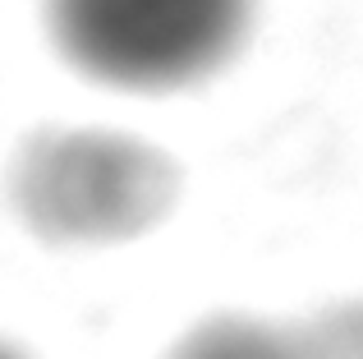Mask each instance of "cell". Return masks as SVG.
<instances>
[{
  "label": "cell",
  "mask_w": 363,
  "mask_h": 359,
  "mask_svg": "<svg viewBox=\"0 0 363 359\" xmlns=\"http://www.w3.org/2000/svg\"><path fill=\"white\" fill-rule=\"evenodd\" d=\"M285 332L294 359H363V295L327 299Z\"/></svg>",
  "instance_id": "obj_4"
},
{
  "label": "cell",
  "mask_w": 363,
  "mask_h": 359,
  "mask_svg": "<svg viewBox=\"0 0 363 359\" xmlns=\"http://www.w3.org/2000/svg\"><path fill=\"white\" fill-rule=\"evenodd\" d=\"M0 359H33L28 350H18L14 341H0Z\"/></svg>",
  "instance_id": "obj_5"
},
{
  "label": "cell",
  "mask_w": 363,
  "mask_h": 359,
  "mask_svg": "<svg viewBox=\"0 0 363 359\" xmlns=\"http://www.w3.org/2000/svg\"><path fill=\"white\" fill-rule=\"evenodd\" d=\"M60 55L120 92H175L240 55L253 0H46Z\"/></svg>",
  "instance_id": "obj_2"
},
{
  "label": "cell",
  "mask_w": 363,
  "mask_h": 359,
  "mask_svg": "<svg viewBox=\"0 0 363 359\" xmlns=\"http://www.w3.org/2000/svg\"><path fill=\"white\" fill-rule=\"evenodd\" d=\"M166 359H294L290 332L253 314H212L194 323Z\"/></svg>",
  "instance_id": "obj_3"
},
{
  "label": "cell",
  "mask_w": 363,
  "mask_h": 359,
  "mask_svg": "<svg viewBox=\"0 0 363 359\" xmlns=\"http://www.w3.org/2000/svg\"><path fill=\"white\" fill-rule=\"evenodd\" d=\"M18 221L60 249L129 244L157 231L179 203V166L124 129H37L9 166Z\"/></svg>",
  "instance_id": "obj_1"
}]
</instances>
